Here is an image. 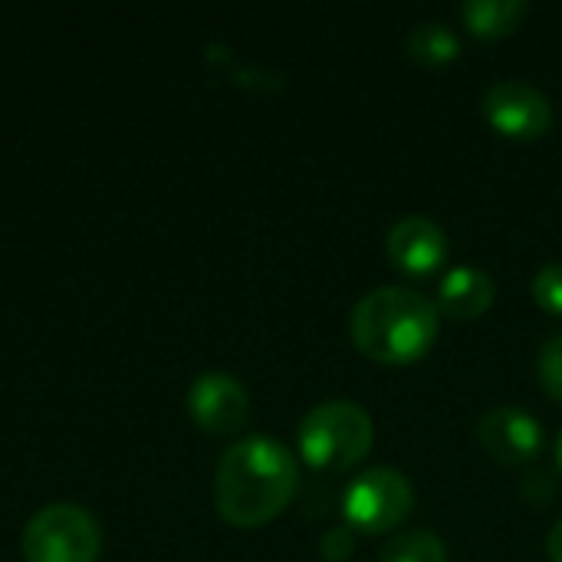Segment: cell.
Here are the masks:
<instances>
[{
	"label": "cell",
	"mask_w": 562,
	"mask_h": 562,
	"mask_svg": "<svg viewBox=\"0 0 562 562\" xmlns=\"http://www.w3.org/2000/svg\"><path fill=\"white\" fill-rule=\"evenodd\" d=\"M26 562H95L102 550V530L79 504H46L23 530Z\"/></svg>",
	"instance_id": "277c9868"
},
{
	"label": "cell",
	"mask_w": 562,
	"mask_h": 562,
	"mask_svg": "<svg viewBox=\"0 0 562 562\" xmlns=\"http://www.w3.org/2000/svg\"><path fill=\"white\" fill-rule=\"evenodd\" d=\"M375 445V425L356 402H323L296 428L300 458L313 471L339 474L369 458Z\"/></svg>",
	"instance_id": "3957f363"
},
{
	"label": "cell",
	"mask_w": 562,
	"mask_h": 562,
	"mask_svg": "<svg viewBox=\"0 0 562 562\" xmlns=\"http://www.w3.org/2000/svg\"><path fill=\"white\" fill-rule=\"evenodd\" d=\"M300 487L296 454L267 435H250L231 445L214 474L217 514L237 530H257L277 520Z\"/></svg>",
	"instance_id": "6da1fadb"
},
{
	"label": "cell",
	"mask_w": 562,
	"mask_h": 562,
	"mask_svg": "<svg viewBox=\"0 0 562 562\" xmlns=\"http://www.w3.org/2000/svg\"><path fill=\"white\" fill-rule=\"evenodd\" d=\"M481 112L494 132L514 142H537L553 128V102L527 79L494 82L481 99Z\"/></svg>",
	"instance_id": "8992f818"
},
{
	"label": "cell",
	"mask_w": 562,
	"mask_h": 562,
	"mask_svg": "<svg viewBox=\"0 0 562 562\" xmlns=\"http://www.w3.org/2000/svg\"><path fill=\"white\" fill-rule=\"evenodd\" d=\"M379 562H448V547L431 530H405L382 547Z\"/></svg>",
	"instance_id": "4fadbf2b"
},
{
	"label": "cell",
	"mask_w": 562,
	"mask_h": 562,
	"mask_svg": "<svg viewBox=\"0 0 562 562\" xmlns=\"http://www.w3.org/2000/svg\"><path fill=\"white\" fill-rule=\"evenodd\" d=\"M557 464H560V471H562V431H560V438H557Z\"/></svg>",
	"instance_id": "ac0fdd59"
},
{
	"label": "cell",
	"mask_w": 562,
	"mask_h": 562,
	"mask_svg": "<svg viewBox=\"0 0 562 562\" xmlns=\"http://www.w3.org/2000/svg\"><path fill=\"white\" fill-rule=\"evenodd\" d=\"M405 49L418 66H448L461 56V36L445 20H425L412 26Z\"/></svg>",
	"instance_id": "7c38bea8"
},
{
	"label": "cell",
	"mask_w": 562,
	"mask_h": 562,
	"mask_svg": "<svg viewBox=\"0 0 562 562\" xmlns=\"http://www.w3.org/2000/svg\"><path fill=\"white\" fill-rule=\"evenodd\" d=\"M461 23L477 40H504L524 26L530 16V3L524 0H468L458 10Z\"/></svg>",
	"instance_id": "8fae6325"
},
{
	"label": "cell",
	"mask_w": 562,
	"mask_h": 562,
	"mask_svg": "<svg viewBox=\"0 0 562 562\" xmlns=\"http://www.w3.org/2000/svg\"><path fill=\"white\" fill-rule=\"evenodd\" d=\"M188 415L207 435H234L250 418L247 389L227 372H201L188 389Z\"/></svg>",
	"instance_id": "52a82bcc"
},
{
	"label": "cell",
	"mask_w": 562,
	"mask_h": 562,
	"mask_svg": "<svg viewBox=\"0 0 562 562\" xmlns=\"http://www.w3.org/2000/svg\"><path fill=\"white\" fill-rule=\"evenodd\" d=\"M441 329L438 306L405 286H382L366 293L349 316L352 346L379 366H412L431 352Z\"/></svg>",
	"instance_id": "7a4b0ae2"
},
{
	"label": "cell",
	"mask_w": 562,
	"mask_h": 562,
	"mask_svg": "<svg viewBox=\"0 0 562 562\" xmlns=\"http://www.w3.org/2000/svg\"><path fill=\"white\" fill-rule=\"evenodd\" d=\"M533 300L543 313L562 319V263H547L533 277Z\"/></svg>",
	"instance_id": "9a60e30c"
},
{
	"label": "cell",
	"mask_w": 562,
	"mask_h": 562,
	"mask_svg": "<svg viewBox=\"0 0 562 562\" xmlns=\"http://www.w3.org/2000/svg\"><path fill=\"white\" fill-rule=\"evenodd\" d=\"M412 507H415V487L395 468H369L342 494L346 527L366 537L392 533L408 520Z\"/></svg>",
	"instance_id": "5b68a950"
},
{
	"label": "cell",
	"mask_w": 562,
	"mask_h": 562,
	"mask_svg": "<svg viewBox=\"0 0 562 562\" xmlns=\"http://www.w3.org/2000/svg\"><path fill=\"white\" fill-rule=\"evenodd\" d=\"M477 441L491 461L501 468H520L540 458L543 451V428L524 408H491L477 422Z\"/></svg>",
	"instance_id": "ba28073f"
},
{
	"label": "cell",
	"mask_w": 562,
	"mask_h": 562,
	"mask_svg": "<svg viewBox=\"0 0 562 562\" xmlns=\"http://www.w3.org/2000/svg\"><path fill=\"white\" fill-rule=\"evenodd\" d=\"M494 296H497V286L487 270L454 267L441 280L435 306H438V313H445L451 319L471 323V319H481L494 306Z\"/></svg>",
	"instance_id": "30bf717a"
},
{
	"label": "cell",
	"mask_w": 562,
	"mask_h": 562,
	"mask_svg": "<svg viewBox=\"0 0 562 562\" xmlns=\"http://www.w3.org/2000/svg\"><path fill=\"white\" fill-rule=\"evenodd\" d=\"M356 550V533L349 527H333L319 540V553L326 562H346Z\"/></svg>",
	"instance_id": "2e32d148"
},
{
	"label": "cell",
	"mask_w": 562,
	"mask_h": 562,
	"mask_svg": "<svg viewBox=\"0 0 562 562\" xmlns=\"http://www.w3.org/2000/svg\"><path fill=\"white\" fill-rule=\"evenodd\" d=\"M537 379L543 392L562 405V336H550L537 356Z\"/></svg>",
	"instance_id": "5bb4252c"
},
{
	"label": "cell",
	"mask_w": 562,
	"mask_h": 562,
	"mask_svg": "<svg viewBox=\"0 0 562 562\" xmlns=\"http://www.w3.org/2000/svg\"><path fill=\"white\" fill-rule=\"evenodd\" d=\"M385 254L395 270L408 277H431L448 260L451 244L438 221L412 214L392 224V231L385 234Z\"/></svg>",
	"instance_id": "9c48e42d"
},
{
	"label": "cell",
	"mask_w": 562,
	"mask_h": 562,
	"mask_svg": "<svg viewBox=\"0 0 562 562\" xmlns=\"http://www.w3.org/2000/svg\"><path fill=\"white\" fill-rule=\"evenodd\" d=\"M547 553H550V562H562V520L547 537Z\"/></svg>",
	"instance_id": "e0dca14e"
}]
</instances>
